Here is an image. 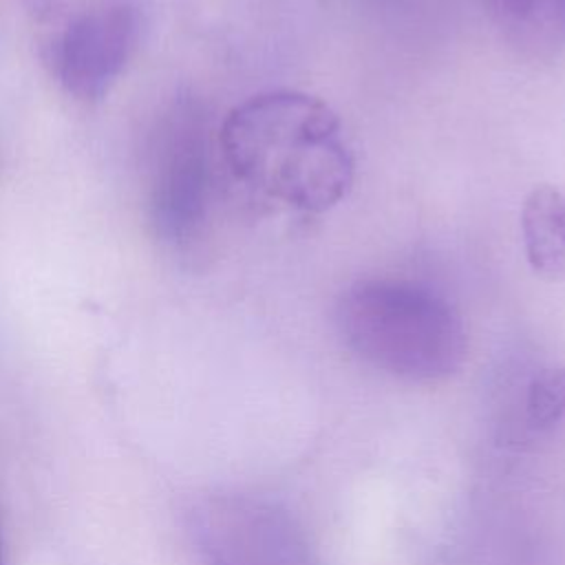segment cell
I'll list each match as a JSON object with an SVG mask.
<instances>
[{
	"mask_svg": "<svg viewBox=\"0 0 565 565\" xmlns=\"http://www.w3.org/2000/svg\"><path fill=\"white\" fill-rule=\"evenodd\" d=\"M221 150L232 174L289 210L320 214L351 190L355 159L335 110L300 90H267L223 121Z\"/></svg>",
	"mask_w": 565,
	"mask_h": 565,
	"instance_id": "obj_1",
	"label": "cell"
},
{
	"mask_svg": "<svg viewBox=\"0 0 565 565\" xmlns=\"http://www.w3.org/2000/svg\"><path fill=\"white\" fill-rule=\"evenodd\" d=\"M0 565H2V541H0Z\"/></svg>",
	"mask_w": 565,
	"mask_h": 565,
	"instance_id": "obj_9",
	"label": "cell"
},
{
	"mask_svg": "<svg viewBox=\"0 0 565 565\" xmlns=\"http://www.w3.org/2000/svg\"><path fill=\"white\" fill-rule=\"evenodd\" d=\"M344 347L369 366L408 382L455 375L468 353L459 311L435 289L402 278H360L335 302Z\"/></svg>",
	"mask_w": 565,
	"mask_h": 565,
	"instance_id": "obj_2",
	"label": "cell"
},
{
	"mask_svg": "<svg viewBox=\"0 0 565 565\" xmlns=\"http://www.w3.org/2000/svg\"><path fill=\"white\" fill-rule=\"evenodd\" d=\"M501 38L530 57L565 49V0H479Z\"/></svg>",
	"mask_w": 565,
	"mask_h": 565,
	"instance_id": "obj_6",
	"label": "cell"
},
{
	"mask_svg": "<svg viewBox=\"0 0 565 565\" xmlns=\"http://www.w3.org/2000/svg\"><path fill=\"white\" fill-rule=\"evenodd\" d=\"M205 119L194 102H179L157 135L150 212L157 232L172 243L192 241L205 223L212 166Z\"/></svg>",
	"mask_w": 565,
	"mask_h": 565,
	"instance_id": "obj_4",
	"label": "cell"
},
{
	"mask_svg": "<svg viewBox=\"0 0 565 565\" xmlns=\"http://www.w3.org/2000/svg\"><path fill=\"white\" fill-rule=\"evenodd\" d=\"M190 532L203 565H320L300 521L263 494L203 497L190 512Z\"/></svg>",
	"mask_w": 565,
	"mask_h": 565,
	"instance_id": "obj_3",
	"label": "cell"
},
{
	"mask_svg": "<svg viewBox=\"0 0 565 565\" xmlns=\"http://www.w3.org/2000/svg\"><path fill=\"white\" fill-rule=\"evenodd\" d=\"M137 13L126 4L95 9L75 20L57 46V77L79 99H95L121 73L135 40Z\"/></svg>",
	"mask_w": 565,
	"mask_h": 565,
	"instance_id": "obj_5",
	"label": "cell"
},
{
	"mask_svg": "<svg viewBox=\"0 0 565 565\" xmlns=\"http://www.w3.org/2000/svg\"><path fill=\"white\" fill-rule=\"evenodd\" d=\"M525 422L545 430L565 417V369H543L525 386Z\"/></svg>",
	"mask_w": 565,
	"mask_h": 565,
	"instance_id": "obj_8",
	"label": "cell"
},
{
	"mask_svg": "<svg viewBox=\"0 0 565 565\" xmlns=\"http://www.w3.org/2000/svg\"><path fill=\"white\" fill-rule=\"evenodd\" d=\"M521 238L530 267L550 280H565V192L536 185L521 207Z\"/></svg>",
	"mask_w": 565,
	"mask_h": 565,
	"instance_id": "obj_7",
	"label": "cell"
}]
</instances>
